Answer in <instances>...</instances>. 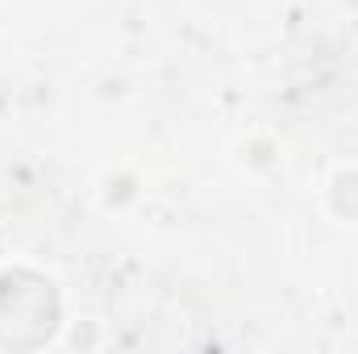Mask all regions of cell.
Masks as SVG:
<instances>
[{
  "label": "cell",
  "instance_id": "6da1fadb",
  "mask_svg": "<svg viewBox=\"0 0 358 354\" xmlns=\"http://www.w3.org/2000/svg\"><path fill=\"white\" fill-rule=\"evenodd\" d=\"M59 317L55 288L34 271L0 275V346H38Z\"/></svg>",
  "mask_w": 358,
  "mask_h": 354
}]
</instances>
